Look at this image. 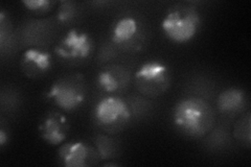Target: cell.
I'll use <instances>...</instances> for the list:
<instances>
[{"label": "cell", "instance_id": "1", "mask_svg": "<svg viewBox=\"0 0 251 167\" xmlns=\"http://www.w3.org/2000/svg\"><path fill=\"white\" fill-rule=\"evenodd\" d=\"M173 122L185 136L199 138L215 124V113L209 103L200 97L180 99L173 109Z\"/></svg>", "mask_w": 251, "mask_h": 167}, {"label": "cell", "instance_id": "2", "mask_svg": "<svg viewBox=\"0 0 251 167\" xmlns=\"http://www.w3.org/2000/svg\"><path fill=\"white\" fill-rule=\"evenodd\" d=\"M201 26L199 12L194 6L179 5L171 9L161 21V29L170 41L184 44L193 40Z\"/></svg>", "mask_w": 251, "mask_h": 167}, {"label": "cell", "instance_id": "3", "mask_svg": "<svg viewBox=\"0 0 251 167\" xmlns=\"http://www.w3.org/2000/svg\"><path fill=\"white\" fill-rule=\"evenodd\" d=\"M85 84L81 74L62 76L54 82L47 91V97L58 108L72 112L85 101Z\"/></svg>", "mask_w": 251, "mask_h": 167}, {"label": "cell", "instance_id": "4", "mask_svg": "<svg viewBox=\"0 0 251 167\" xmlns=\"http://www.w3.org/2000/svg\"><path fill=\"white\" fill-rule=\"evenodd\" d=\"M135 83L141 93L152 97L158 96L166 92L170 86V68L160 61L145 62L135 72Z\"/></svg>", "mask_w": 251, "mask_h": 167}, {"label": "cell", "instance_id": "5", "mask_svg": "<svg viewBox=\"0 0 251 167\" xmlns=\"http://www.w3.org/2000/svg\"><path fill=\"white\" fill-rule=\"evenodd\" d=\"M94 119L105 128H115L127 123L131 118V110L126 101L110 95L100 99L94 108Z\"/></svg>", "mask_w": 251, "mask_h": 167}, {"label": "cell", "instance_id": "6", "mask_svg": "<svg viewBox=\"0 0 251 167\" xmlns=\"http://www.w3.org/2000/svg\"><path fill=\"white\" fill-rule=\"evenodd\" d=\"M93 43L91 37L83 30L73 28L68 30L54 47V51L62 59L83 60L92 52Z\"/></svg>", "mask_w": 251, "mask_h": 167}, {"label": "cell", "instance_id": "7", "mask_svg": "<svg viewBox=\"0 0 251 167\" xmlns=\"http://www.w3.org/2000/svg\"><path fill=\"white\" fill-rule=\"evenodd\" d=\"M58 156L61 163L66 167H87L100 159L97 148L82 141H73L63 144Z\"/></svg>", "mask_w": 251, "mask_h": 167}, {"label": "cell", "instance_id": "8", "mask_svg": "<svg viewBox=\"0 0 251 167\" xmlns=\"http://www.w3.org/2000/svg\"><path fill=\"white\" fill-rule=\"evenodd\" d=\"M68 131L67 118L59 112H50L39 125L42 139L53 146L60 145L66 140Z\"/></svg>", "mask_w": 251, "mask_h": 167}, {"label": "cell", "instance_id": "9", "mask_svg": "<svg viewBox=\"0 0 251 167\" xmlns=\"http://www.w3.org/2000/svg\"><path fill=\"white\" fill-rule=\"evenodd\" d=\"M20 65L25 76L36 78L51 68V55L46 50L31 47L22 53Z\"/></svg>", "mask_w": 251, "mask_h": 167}, {"label": "cell", "instance_id": "10", "mask_svg": "<svg viewBox=\"0 0 251 167\" xmlns=\"http://www.w3.org/2000/svg\"><path fill=\"white\" fill-rule=\"evenodd\" d=\"M130 73L124 66L111 65L101 69L97 78L99 88L107 93L123 90L129 84Z\"/></svg>", "mask_w": 251, "mask_h": 167}, {"label": "cell", "instance_id": "11", "mask_svg": "<svg viewBox=\"0 0 251 167\" xmlns=\"http://www.w3.org/2000/svg\"><path fill=\"white\" fill-rule=\"evenodd\" d=\"M140 25L136 18L132 16H124L112 26L111 39L112 41L120 46H129L134 43L135 39L139 35Z\"/></svg>", "mask_w": 251, "mask_h": 167}, {"label": "cell", "instance_id": "12", "mask_svg": "<svg viewBox=\"0 0 251 167\" xmlns=\"http://www.w3.org/2000/svg\"><path fill=\"white\" fill-rule=\"evenodd\" d=\"M246 100V93L242 89L229 88L219 95L218 108L224 114H235L244 108Z\"/></svg>", "mask_w": 251, "mask_h": 167}, {"label": "cell", "instance_id": "13", "mask_svg": "<svg viewBox=\"0 0 251 167\" xmlns=\"http://www.w3.org/2000/svg\"><path fill=\"white\" fill-rule=\"evenodd\" d=\"M22 4L34 13H45L51 9L54 2L50 0H25L22 1Z\"/></svg>", "mask_w": 251, "mask_h": 167}, {"label": "cell", "instance_id": "14", "mask_svg": "<svg viewBox=\"0 0 251 167\" xmlns=\"http://www.w3.org/2000/svg\"><path fill=\"white\" fill-rule=\"evenodd\" d=\"M97 150L99 153L100 159H106L112 155L114 152V147L112 145V141L107 137L100 136L97 140Z\"/></svg>", "mask_w": 251, "mask_h": 167}, {"label": "cell", "instance_id": "15", "mask_svg": "<svg viewBox=\"0 0 251 167\" xmlns=\"http://www.w3.org/2000/svg\"><path fill=\"white\" fill-rule=\"evenodd\" d=\"M75 16V6L70 2H61V6L58 11L57 18L61 22H68Z\"/></svg>", "mask_w": 251, "mask_h": 167}, {"label": "cell", "instance_id": "16", "mask_svg": "<svg viewBox=\"0 0 251 167\" xmlns=\"http://www.w3.org/2000/svg\"><path fill=\"white\" fill-rule=\"evenodd\" d=\"M7 142H9V137H7V134L3 129H1V130H0V146L3 147Z\"/></svg>", "mask_w": 251, "mask_h": 167}]
</instances>
